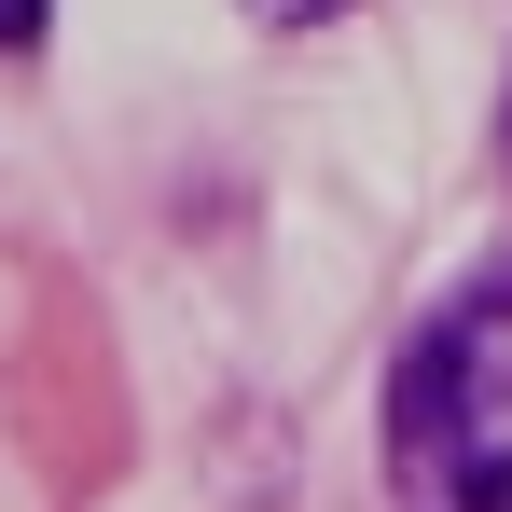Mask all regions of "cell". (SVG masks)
I'll use <instances>...</instances> for the list:
<instances>
[{"instance_id": "obj_1", "label": "cell", "mask_w": 512, "mask_h": 512, "mask_svg": "<svg viewBox=\"0 0 512 512\" xmlns=\"http://www.w3.org/2000/svg\"><path fill=\"white\" fill-rule=\"evenodd\" d=\"M388 485H402V512H512V277L457 291L402 346Z\"/></svg>"}, {"instance_id": "obj_2", "label": "cell", "mask_w": 512, "mask_h": 512, "mask_svg": "<svg viewBox=\"0 0 512 512\" xmlns=\"http://www.w3.org/2000/svg\"><path fill=\"white\" fill-rule=\"evenodd\" d=\"M42 28H56V0H0V56H28Z\"/></svg>"}, {"instance_id": "obj_3", "label": "cell", "mask_w": 512, "mask_h": 512, "mask_svg": "<svg viewBox=\"0 0 512 512\" xmlns=\"http://www.w3.org/2000/svg\"><path fill=\"white\" fill-rule=\"evenodd\" d=\"M250 14H263V28H333L346 0H250Z\"/></svg>"}]
</instances>
